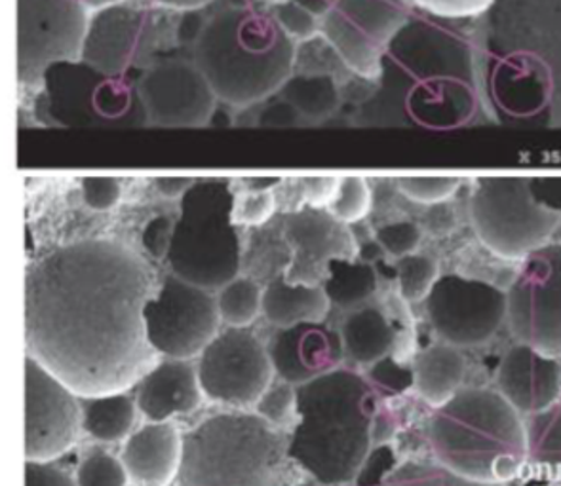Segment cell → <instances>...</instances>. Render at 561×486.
Wrapping results in <instances>:
<instances>
[{"label":"cell","instance_id":"484cf974","mask_svg":"<svg viewBox=\"0 0 561 486\" xmlns=\"http://www.w3.org/2000/svg\"><path fill=\"white\" fill-rule=\"evenodd\" d=\"M415 387L419 395L436 407L461 392L467 364L451 344H436L419 354L415 359Z\"/></svg>","mask_w":561,"mask_h":486},{"label":"cell","instance_id":"d4e9b609","mask_svg":"<svg viewBox=\"0 0 561 486\" xmlns=\"http://www.w3.org/2000/svg\"><path fill=\"white\" fill-rule=\"evenodd\" d=\"M330 304L324 287L289 284L284 274L263 291V314L280 329L299 323H322Z\"/></svg>","mask_w":561,"mask_h":486},{"label":"cell","instance_id":"8fae6325","mask_svg":"<svg viewBox=\"0 0 561 486\" xmlns=\"http://www.w3.org/2000/svg\"><path fill=\"white\" fill-rule=\"evenodd\" d=\"M410 18L408 0H337L320 18V36L348 71L379 80L385 54Z\"/></svg>","mask_w":561,"mask_h":486},{"label":"cell","instance_id":"f546056e","mask_svg":"<svg viewBox=\"0 0 561 486\" xmlns=\"http://www.w3.org/2000/svg\"><path fill=\"white\" fill-rule=\"evenodd\" d=\"M136 423V407L128 395L113 394L87 397L82 410V428L103 443H116L128 437Z\"/></svg>","mask_w":561,"mask_h":486},{"label":"cell","instance_id":"e0dca14e","mask_svg":"<svg viewBox=\"0 0 561 486\" xmlns=\"http://www.w3.org/2000/svg\"><path fill=\"white\" fill-rule=\"evenodd\" d=\"M71 387L43 363L25 359V458L50 462L79 437L80 405Z\"/></svg>","mask_w":561,"mask_h":486},{"label":"cell","instance_id":"d590c367","mask_svg":"<svg viewBox=\"0 0 561 486\" xmlns=\"http://www.w3.org/2000/svg\"><path fill=\"white\" fill-rule=\"evenodd\" d=\"M461 177H400L398 190L408 200L419 206H438L447 204L461 188Z\"/></svg>","mask_w":561,"mask_h":486},{"label":"cell","instance_id":"db71d44e","mask_svg":"<svg viewBox=\"0 0 561 486\" xmlns=\"http://www.w3.org/2000/svg\"><path fill=\"white\" fill-rule=\"evenodd\" d=\"M297 4H301L302 8L310 10L312 14L322 18V15L330 12L331 7L337 2V0H296Z\"/></svg>","mask_w":561,"mask_h":486},{"label":"cell","instance_id":"277c9868","mask_svg":"<svg viewBox=\"0 0 561 486\" xmlns=\"http://www.w3.org/2000/svg\"><path fill=\"white\" fill-rule=\"evenodd\" d=\"M297 44L271 8L227 7L204 22L193 61L217 100L245 108L278 93L296 71Z\"/></svg>","mask_w":561,"mask_h":486},{"label":"cell","instance_id":"7402d4cb","mask_svg":"<svg viewBox=\"0 0 561 486\" xmlns=\"http://www.w3.org/2000/svg\"><path fill=\"white\" fill-rule=\"evenodd\" d=\"M496 384L519 413L537 415L556 405L561 394V367L527 344L514 346L499 367Z\"/></svg>","mask_w":561,"mask_h":486},{"label":"cell","instance_id":"cb8c5ba5","mask_svg":"<svg viewBox=\"0 0 561 486\" xmlns=\"http://www.w3.org/2000/svg\"><path fill=\"white\" fill-rule=\"evenodd\" d=\"M183 439L175 426L152 423L136 431L124 444L123 464L141 486H165L180 472Z\"/></svg>","mask_w":561,"mask_h":486},{"label":"cell","instance_id":"5bb4252c","mask_svg":"<svg viewBox=\"0 0 561 486\" xmlns=\"http://www.w3.org/2000/svg\"><path fill=\"white\" fill-rule=\"evenodd\" d=\"M144 320L152 350L187 359L206 350L216 338L221 315L211 291L168 274L145 304Z\"/></svg>","mask_w":561,"mask_h":486},{"label":"cell","instance_id":"8d00e7d4","mask_svg":"<svg viewBox=\"0 0 561 486\" xmlns=\"http://www.w3.org/2000/svg\"><path fill=\"white\" fill-rule=\"evenodd\" d=\"M276 22L280 23L284 33L296 44L310 43L320 36V18L307 8L297 4L296 0H286L271 7Z\"/></svg>","mask_w":561,"mask_h":486},{"label":"cell","instance_id":"f1b7e54d","mask_svg":"<svg viewBox=\"0 0 561 486\" xmlns=\"http://www.w3.org/2000/svg\"><path fill=\"white\" fill-rule=\"evenodd\" d=\"M377 284V273L369 263L358 258H337L331 261L322 287L331 304L353 310L374 297Z\"/></svg>","mask_w":561,"mask_h":486},{"label":"cell","instance_id":"c3c4849f","mask_svg":"<svg viewBox=\"0 0 561 486\" xmlns=\"http://www.w3.org/2000/svg\"><path fill=\"white\" fill-rule=\"evenodd\" d=\"M25 486H77L71 477L48 462H25Z\"/></svg>","mask_w":561,"mask_h":486},{"label":"cell","instance_id":"9c48e42d","mask_svg":"<svg viewBox=\"0 0 561 486\" xmlns=\"http://www.w3.org/2000/svg\"><path fill=\"white\" fill-rule=\"evenodd\" d=\"M36 111L46 124L59 128L149 126L137 80L113 77L84 59L61 61L44 71Z\"/></svg>","mask_w":561,"mask_h":486},{"label":"cell","instance_id":"e575fe53","mask_svg":"<svg viewBox=\"0 0 561 486\" xmlns=\"http://www.w3.org/2000/svg\"><path fill=\"white\" fill-rule=\"evenodd\" d=\"M381 486H491L462 479L444 465L405 462Z\"/></svg>","mask_w":561,"mask_h":486},{"label":"cell","instance_id":"f35d334b","mask_svg":"<svg viewBox=\"0 0 561 486\" xmlns=\"http://www.w3.org/2000/svg\"><path fill=\"white\" fill-rule=\"evenodd\" d=\"M423 240V229L417 222L394 221L375 232V242L390 257L403 258L413 255Z\"/></svg>","mask_w":561,"mask_h":486},{"label":"cell","instance_id":"7c38bea8","mask_svg":"<svg viewBox=\"0 0 561 486\" xmlns=\"http://www.w3.org/2000/svg\"><path fill=\"white\" fill-rule=\"evenodd\" d=\"M18 80L41 84L51 65L82 56L90 12L79 0H15Z\"/></svg>","mask_w":561,"mask_h":486},{"label":"cell","instance_id":"9a60e30c","mask_svg":"<svg viewBox=\"0 0 561 486\" xmlns=\"http://www.w3.org/2000/svg\"><path fill=\"white\" fill-rule=\"evenodd\" d=\"M432 327L455 348L488 343L508 314L506 293L482 279L439 276L426 297Z\"/></svg>","mask_w":561,"mask_h":486},{"label":"cell","instance_id":"d6a6232c","mask_svg":"<svg viewBox=\"0 0 561 486\" xmlns=\"http://www.w3.org/2000/svg\"><path fill=\"white\" fill-rule=\"evenodd\" d=\"M397 276L400 294L405 301H426L432 287L436 286L439 279V266L431 257L413 253L408 257L398 258Z\"/></svg>","mask_w":561,"mask_h":486},{"label":"cell","instance_id":"7bdbcfd3","mask_svg":"<svg viewBox=\"0 0 561 486\" xmlns=\"http://www.w3.org/2000/svg\"><path fill=\"white\" fill-rule=\"evenodd\" d=\"M397 467L394 449L390 444H379L374 451H369L354 481L356 486H381Z\"/></svg>","mask_w":561,"mask_h":486},{"label":"cell","instance_id":"7a4b0ae2","mask_svg":"<svg viewBox=\"0 0 561 486\" xmlns=\"http://www.w3.org/2000/svg\"><path fill=\"white\" fill-rule=\"evenodd\" d=\"M472 38L488 120L561 129V0H495Z\"/></svg>","mask_w":561,"mask_h":486},{"label":"cell","instance_id":"7dc6e473","mask_svg":"<svg viewBox=\"0 0 561 486\" xmlns=\"http://www.w3.org/2000/svg\"><path fill=\"white\" fill-rule=\"evenodd\" d=\"M173 224L175 221H170L168 217H157L147 224L141 240H144L145 250L149 251L152 257L165 258V253L172 242Z\"/></svg>","mask_w":561,"mask_h":486},{"label":"cell","instance_id":"ab89813d","mask_svg":"<svg viewBox=\"0 0 561 486\" xmlns=\"http://www.w3.org/2000/svg\"><path fill=\"white\" fill-rule=\"evenodd\" d=\"M274 211H276V198L273 190H266V193L245 190L234 200L232 221L237 227H263L265 222L273 219Z\"/></svg>","mask_w":561,"mask_h":486},{"label":"cell","instance_id":"b9f144b4","mask_svg":"<svg viewBox=\"0 0 561 486\" xmlns=\"http://www.w3.org/2000/svg\"><path fill=\"white\" fill-rule=\"evenodd\" d=\"M415 7L425 10L426 14L439 20H468L482 18L495 0H410Z\"/></svg>","mask_w":561,"mask_h":486},{"label":"cell","instance_id":"2e32d148","mask_svg":"<svg viewBox=\"0 0 561 486\" xmlns=\"http://www.w3.org/2000/svg\"><path fill=\"white\" fill-rule=\"evenodd\" d=\"M273 361L248 329L225 331L202 351L198 380L209 400L248 407L261 400L273 379Z\"/></svg>","mask_w":561,"mask_h":486},{"label":"cell","instance_id":"ac0fdd59","mask_svg":"<svg viewBox=\"0 0 561 486\" xmlns=\"http://www.w3.org/2000/svg\"><path fill=\"white\" fill-rule=\"evenodd\" d=\"M149 126L202 128L216 113L217 95L191 59H162L137 80Z\"/></svg>","mask_w":561,"mask_h":486},{"label":"cell","instance_id":"bcb514c9","mask_svg":"<svg viewBox=\"0 0 561 486\" xmlns=\"http://www.w3.org/2000/svg\"><path fill=\"white\" fill-rule=\"evenodd\" d=\"M341 177H310L302 181V200L307 208L328 209L337 194Z\"/></svg>","mask_w":561,"mask_h":486},{"label":"cell","instance_id":"9f6ffc18","mask_svg":"<svg viewBox=\"0 0 561 486\" xmlns=\"http://www.w3.org/2000/svg\"><path fill=\"white\" fill-rule=\"evenodd\" d=\"M282 180H248V185L252 186V190H257V193L274 190V186H278Z\"/></svg>","mask_w":561,"mask_h":486},{"label":"cell","instance_id":"ffe728a7","mask_svg":"<svg viewBox=\"0 0 561 486\" xmlns=\"http://www.w3.org/2000/svg\"><path fill=\"white\" fill-rule=\"evenodd\" d=\"M284 240L291 251L284 273L289 284L322 286L331 261L358 257V245L348 224L337 221L328 209L302 206L286 215Z\"/></svg>","mask_w":561,"mask_h":486},{"label":"cell","instance_id":"3957f363","mask_svg":"<svg viewBox=\"0 0 561 486\" xmlns=\"http://www.w3.org/2000/svg\"><path fill=\"white\" fill-rule=\"evenodd\" d=\"M379 80L374 100L392 108L398 124L451 131L488 120L474 38L447 22L411 15L385 54Z\"/></svg>","mask_w":561,"mask_h":486},{"label":"cell","instance_id":"4fadbf2b","mask_svg":"<svg viewBox=\"0 0 561 486\" xmlns=\"http://www.w3.org/2000/svg\"><path fill=\"white\" fill-rule=\"evenodd\" d=\"M506 301V320L519 343L548 358H561V243L522 261Z\"/></svg>","mask_w":561,"mask_h":486},{"label":"cell","instance_id":"60d3db41","mask_svg":"<svg viewBox=\"0 0 561 486\" xmlns=\"http://www.w3.org/2000/svg\"><path fill=\"white\" fill-rule=\"evenodd\" d=\"M369 380L385 394L400 395L415 386V371L387 356L371 364Z\"/></svg>","mask_w":561,"mask_h":486},{"label":"cell","instance_id":"83f0119b","mask_svg":"<svg viewBox=\"0 0 561 486\" xmlns=\"http://www.w3.org/2000/svg\"><path fill=\"white\" fill-rule=\"evenodd\" d=\"M282 100L288 101L299 116L310 120H322L331 116L341 105L337 82L330 72H296L282 86Z\"/></svg>","mask_w":561,"mask_h":486},{"label":"cell","instance_id":"74e56055","mask_svg":"<svg viewBox=\"0 0 561 486\" xmlns=\"http://www.w3.org/2000/svg\"><path fill=\"white\" fill-rule=\"evenodd\" d=\"M128 472L123 460L107 452H95L80 464L77 486H126Z\"/></svg>","mask_w":561,"mask_h":486},{"label":"cell","instance_id":"8992f818","mask_svg":"<svg viewBox=\"0 0 561 486\" xmlns=\"http://www.w3.org/2000/svg\"><path fill=\"white\" fill-rule=\"evenodd\" d=\"M428 439L439 465L482 485L514 479L527 458L526 426L516 408L485 387H467L442 405Z\"/></svg>","mask_w":561,"mask_h":486},{"label":"cell","instance_id":"836d02e7","mask_svg":"<svg viewBox=\"0 0 561 486\" xmlns=\"http://www.w3.org/2000/svg\"><path fill=\"white\" fill-rule=\"evenodd\" d=\"M371 206H374V194H371L366 177L348 175V177H341L337 194L331 201L328 211L337 221L351 227L354 222L366 219L367 213L371 211Z\"/></svg>","mask_w":561,"mask_h":486},{"label":"cell","instance_id":"5b68a950","mask_svg":"<svg viewBox=\"0 0 561 486\" xmlns=\"http://www.w3.org/2000/svg\"><path fill=\"white\" fill-rule=\"evenodd\" d=\"M289 456L324 486L356 479L374 441L375 394L348 369L299 384Z\"/></svg>","mask_w":561,"mask_h":486},{"label":"cell","instance_id":"1f68e13d","mask_svg":"<svg viewBox=\"0 0 561 486\" xmlns=\"http://www.w3.org/2000/svg\"><path fill=\"white\" fill-rule=\"evenodd\" d=\"M217 306L225 323L244 329L263 312V291L253 279L238 276L219 291Z\"/></svg>","mask_w":561,"mask_h":486},{"label":"cell","instance_id":"6da1fadb","mask_svg":"<svg viewBox=\"0 0 561 486\" xmlns=\"http://www.w3.org/2000/svg\"><path fill=\"white\" fill-rule=\"evenodd\" d=\"M157 291L151 265L124 243L56 247L25 270L27 356L77 395L123 394L157 364L144 320Z\"/></svg>","mask_w":561,"mask_h":486},{"label":"cell","instance_id":"44dd1931","mask_svg":"<svg viewBox=\"0 0 561 486\" xmlns=\"http://www.w3.org/2000/svg\"><path fill=\"white\" fill-rule=\"evenodd\" d=\"M343 354V338L324 323H299L280 329L268 350L274 371L289 384H305L335 371Z\"/></svg>","mask_w":561,"mask_h":486},{"label":"cell","instance_id":"52a82bcc","mask_svg":"<svg viewBox=\"0 0 561 486\" xmlns=\"http://www.w3.org/2000/svg\"><path fill=\"white\" fill-rule=\"evenodd\" d=\"M289 439L260 415L219 413L183 437L180 486H297Z\"/></svg>","mask_w":561,"mask_h":486},{"label":"cell","instance_id":"30bf717a","mask_svg":"<svg viewBox=\"0 0 561 486\" xmlns=\"http://www.w3.org/2000/svg\"><path fill=\"white\" fill-rule=\"evenodd\" d=\"M470 222L483 247L504 261H526L550 245L560 209L535 198L526 177H483L470 200Z\"/></svg>","mask_w":561,"mask_h":486},{"label":"cell","instance_id":"4316f807","mask_svg":"<svg viewBox=\"0 0 561 486\" xmlns=\"http://www.w3.org/2000/svg\"><path fill=\"white\" fill-rule=\"evenodd\" d=\"M341 338L348 358L356 363L374 364L379 359L387 358L397 335L381 310L367 306L346 317Z\"/></svg>","mask_w":561,"mask_h":486},{"label":"cell","instance_id":"f907efd6","mask_svg":"<svg viewBox=\"0 0 561 486\" xmlns=\"http://www.w3.org/2000/svg\"><path fill=\"white\" fill-rule=\"evenodd\" d=\"M193 183L195 181L187 180V177H162V180L157 181V188L165 198H173V196H180L181 198L193 186Z\"/></svg>","mask_w":561,"mask_h":486},{"label":"cell","instance_id":"ba28073f","mask_svg":"<svg viewBox=\"0 0 561 486\" xmlns=\"http://www.w3.org/2000/svg\"><path fill=\"white\" fill-rule=\"evenodd\" d=\"M237 196L224 180L195 181L181 196L165 253L170 274L206 291L224 289L238 278L242 245L232 221Z\"/></svg>","mask_w":561,"mask_h":486},{"label":"cell","instance_id":"f5cc1de1","mask_svg":"<svg viewBox=\"0 0 561 486\" xmlns=\"http://www.w3.org/2000/svg\"><path fill=\"white\" fill-rule=\"evenodd\" d=\"M394 433V423L390 420V416L381 415V416H375V423H374V439L375 441H379V443H382V441H387V439H390V436Z\"/></svg>","mask_w":561,"mask_h":486},{"label":"cell","instance_id":"816d5d0a","mask_svg":"<svg viewBox=\"0 0 561 486\" xmlns=\"http://www.w3.org/2000/svg\"><path fill=\"white\" fill-rule=\"evenodd\" d=\"M157 7L168 8V10H178V12H195L201 8L208 7L211 0H151Z\"/></svg>","mask_w":561,"mask_h":486},{"label":"cell","instance_id":"603a6c76","mask_svg":"<svg viewBox=\"0 0 561 486\" xmlns=\"http://www.w3.org/2000/svg\"><path fill=\"white\" fill-rule=\"evenodd\" d=\"M198 372L183 359L154 364L139 380L137 407L151 423H165L175 415H187L201 405Z\"/></svg>","mask_w":561,"mask_h":486},{"label":"cell","instance_id":"ee69618b","mask_svg":"<svg viewBox=\"0 0 561 486\" xmlns=\"http://www.w3.org/2000/svg\"><path fill=\"white\" fill-rule=\"evenodd\" d=\"M297 405V392L289 384H280L261 395L257 401V415L266 423L280 424L288 418Z\"/></svg>","mask_w":561,"mask_h":486},{"label":"cell","instance_id":"f6af8a7d","mask_svg":"<svg viewBox=\"0 0 561 486\" xmlns=\"http://www.w3.org/2000/svg\"><path fill=\"white\" fill-rule=\"evenodd\" d=\"M82 198L94 211H108L121 200V185L113 177H87L82 181Z\"/></svg>","mask_w":561,"mask_h":486},{"label":"cell","instance_id":"6f0895ef","mask_svg":"<svg viewBox=\"0 0 561 486\" xmlns=\"http://www.w3.org/2000/svg\"><path fill=\"white\" fill-rule=\"evenodd\" d=\"M263 2H266V4H271V7H274V4H280V2H286V0H263Z\"/></svg>","mask_w":561,"mask_h":486},{"label":"cell","instance_id":"681fc988","mask_svg":"<svg viewBox=\"0 0 561 486\" xmlns=\"http://www.w3.org/2000/svg\"><path fill=\"white\" fill-rule=\"evenodd\" d=\"M455 224H457V219H455L454 209L449 208V201L432 206L426 211L425 219H423V229L436 238L451 234L455 230Z\"/></svg>","mask_w":561,"mask_h":486},{"label":"cell","instance_id":"d6986e66","mask_svg":"<svg viewBox=\"0 0 561 486\" xmlns=\"http://www.w3.org/2000/svg\"><path fill=\"white\" fill-rule=\"evenodd\" d=\"M159 46V20L149 8L116 4L90 15L82 56L113 77L144 67Z\"/></svg>","mask_w":561,"mask_h":486},{"label":"cell","instance_id":"4dcf8cb0","mask_svg":"<svg viewBox=\"0 0 561 486\" xmlns=\"http://www.w3.org/2000/svg\"><path fill=\"white\" fill-rule=\"evenodd\" d=\"M526 431L527 458L535 464L561 467V405L533 415Z\"/></svg>","mask_w":561,"mask_h":486},{"label":"cell","instance_id":"680465c9","mask_svg":"<svg viewBox=\"0 0 561 486\" xmlns=\"http://www.w3.org/2000/svg\"><path fill=\"white\" fill-rule=\"evenodd\" d=\"M302 486H310V485H302ZM322 486H324V485H322Z\"/></svg>","mask_w":561,"mask_h":486},{"label":"cell","instance_id":"11a10c76","mask_svg":"<svg viewBox=\"0 0 561 486\" xmlns=\"http://www.w3.org/2000/svg\"><path fill=\"white\" fill-rule=\"evenodd\" d=\"M82 7L87 8L90 14H95L100 10L105 8L116 7V4H123L124 0H79Z\"/></svg>","mask_w":561,"mask_h":486}]
</instances>
